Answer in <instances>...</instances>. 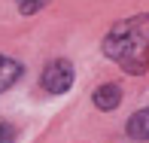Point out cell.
Returning a JSON list of instances; mask_svg holds the SVG:
<instances>
[{
  "instance_id": "cell-1",
  "label": "cell",
  "mask_w": 149,
  "mask_h": 143,
  "mask_svg": "<svg viewBox=\"0 0 149 143\" xmlns=\"http://www.w3.org/2000/svg\"><path fill=\"white\" fill-rule=\"evenodd\" d=\"M104 55L116 61L125 73L140 76L149 67V15H131L107 33Z\"/></svg>"
},
{
  "instance_id": "cell-2",
  "label": "cell",
  "mask_w": 149,
  "mask_h": 143,
  "mask_svg": "<svg viewBox=\"0 0 149 143\" xmlns=\"http://www.w3.org/2000/svg\"><path fill=\"white\" fill-rule=\"evenodd\" d=\"M40 85H43L49 94L70 91V85H73V64L70 61H52V64L43 70V76H40Z\"/></svg>"
},
{
  "instance_id": "cell-3",
  "label": "cell",
  "mask_w": 149,
  "mask_h": 143,
  "mask_svg": "<svg viewBox=\"0 0 149 143\" xmlns=\"http://www.w3.org/2000/svg\"><path fill=\"white\" fill-rule=\"evenodd\" d=\"M119 104H122V88L116 82H107L94 91V107L97 110H116Z\"/></svg>"
},
{
  "instance_id": "cell-4",
  "label": "cell",
  "mask_w": 149,
  "mask_h": 143,
  "mask_svg": "<svg viewBox=\"0 0 149 143\" xmlns=\"http://www.w3.org/2000/svg\"><path fill=\"white\" fill-rule=\"evenodd\" d=\"M22 79V64L6 55H0V91H6V88H12Z\"/></svg>"
},
{
  "instance_id": "cell-5",
  "label": "cell",
  "mask_w": 149,
  "mask_h": 143,
  "mask_svg": "<svg viewBox=\"0 0 149 143\" xmlns=\"http://www.w3.org/2000/svg\"><path fill=\"white\" fill-rule=\"evenodd\" d=\"M128 137L134 140H149V107L140 113H134L128 119Z\"/></svg>"
},
{
  "instance_id": "cell-6",
  "label": "cell",
  "mask_w": 149,
  "mask_h": 143,
  "mask_svg": "<svg viewBox=\"0 0 149 143\" xmlns=\"http://www.w3.org/2000/svg\"><path fill=\"white\" fill-rule=\"evenodd\" d=\"M18 3V9L24 12V15H31V12H37V9H43L46 3H49V0H15Z\"/></svg>"
},
{
  "instance_id": "cell-7",
  "label": "cell",
  "mask_w": 149,
  "mask_h": 143,
  "mask_svg": "<svg viewBox=\"0 0 149 143\" xmlns=\"http://www.w3.org/2000/svg\"><path fill=\"white\" fill-rule=\"evenodd\" d=\"M15 140V128L12 125H0V143H12Z\"/></svg>"
}]
</instances>
